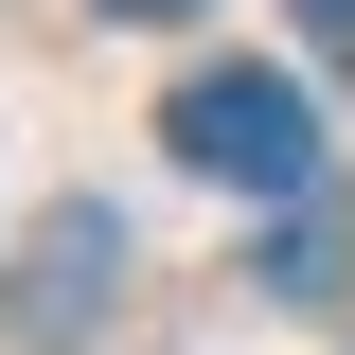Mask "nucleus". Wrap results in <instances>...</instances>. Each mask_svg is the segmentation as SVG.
Wrapping results in <instances>:
<instances>
[{
    "instance_id": "obj_4",
    "label": "nucleus",
    "mask_w": 355,
    "mask_h": 355,
    "mask_svg": "<svg viewBox=\"0 0 355 355\" xmlns=\"http://www.w3.org/2000/svg\"><path fill=\"white\" fill-rule=\"evenodd\" d=\"M107 18H196V0H107Z\"/></svg>"
},
{
    "instance_id": "obj_2",
    "label": "nucleus",
    "mask_w": 355,
    "mask_h": 355,
    "mask_svg": "<svg viewBox=\"0 0 355 355\" xmlns=\"http://www.w3.org/2000/svg\"><path fill=\"white\" fill-rule=\"evenodd\" d=\"M107 266H125V231H107V214H53V249H36V338H71Z\"/></svg>"
},
{
    "instance_id": "obj_3",
    "label": "nucleus",
    "mask_w": 355,
    "mask_h": 355,
    "mask_svg": "<svg viewBox=\"0 0 355 355\" xmlns=\"http://www.w3.org/2000/svg\"><path fill=\"white\" fill-rule=\"evenodd\" d=\"M284 18H302V53H320V71L355 89V0H284Z\"/></svg>"
},
{
    "instance_id": "obj_1",
    "label": "nucleus",
    "mask_w": 355,
    "mask_h": 355,
    "mask_svg": "<svg viewBox=\"0 0 355 355\" xmlns=\"http://www.w3.org/2000/svg\"><path fill=\"white\" fill-rule=\"evenodd\" d=\"M160 142L214 196H266V214H302L320 196V107L284 71H249V53H214V71H178V107H160Z\"/></svg>"
}]
</instances>
